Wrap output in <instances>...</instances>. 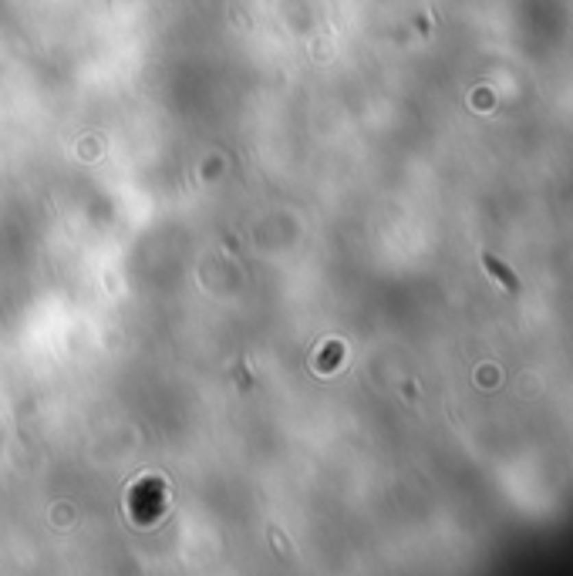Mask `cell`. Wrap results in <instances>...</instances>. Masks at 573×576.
I'll list each match as a JSON object with an SVG mask.
<instances>
[{
    "label": "cell",
    "mask_w": 573,
    "mask_h": 576,
    "mask_svg": "<svg viewBox=\"0 0 573 576\" xmlns=\"http://www.w3.org/2000/svg\"><path fill=\"white\" fill-rule=\"evenodd\" d=\"M483 266H486V270H489L492 277H496V280H499L502 287L509 290V293H520V280H516V273H513V270H509V266H506V263H502L499 256H492V253H483Z\"/></svg>",
    "instance_id": "6da1fadb"
}]
</instances>
